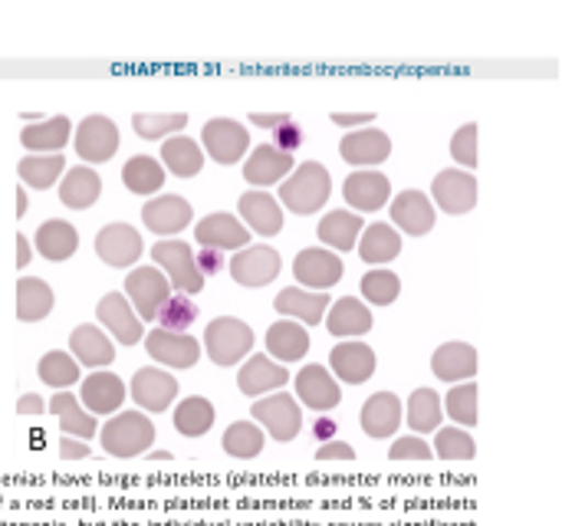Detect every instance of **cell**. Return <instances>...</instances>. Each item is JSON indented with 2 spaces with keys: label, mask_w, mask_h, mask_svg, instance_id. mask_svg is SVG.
I'll use <instances>...</instances> for the list:
<instances>
[{
  "label": "cell",
  "mask_w": 562,
  "mask_h": 526,
  "mask_svg": "<svg viewBox=\"0 0 562 526\" xmlns=\"http://www.w3.org/2000/svg\"><path fill=\"white\" fill-rule=\"evenodd\" d=\"M362 237V217L356 211H329L319 221V240L333 250H352Z\"/></svg>",
  "instance_id": "obj_36"
},
{
  "label": "cell",
  "mask_w": 562,
  "mask_h": 526,
  "mask_svg": "<svg viewBox=\"0 0 562 526\" xmlns=\"http://www.w3.org/2000/svg\"><path fill=\"white\" fill-rule=\"evenodd\" d=\"M441 461H474L477 458V445L464 428H438L435 448H431Z\"/></svg>",
  "instance_id": "obj_48"
},
{
  "label": "cell",
  "mask_w": 562,
  "mask_h": 526,
  "mask_svg": "<svg viewBox=\"0 0 562 526\" xmlns=\"http://www.w3.org/2000/svg\"><path fill=\"white\" fill-rule=\"evenodd\" d=\"M72 142H76V152H79L82 161L102 165V161H109L119 152V128L105 115H89V119L79 122Z\"/></svg>",
  "instance_id": "obj_8"
},
{
  "label": "cell",
  "mask_w": 562,
  "mask_h": 526,
  "mask_svg": "<svg viewBox=\"0 0 562 526\" xmlns=\"http://www.w3.org/2000/svg\"><path fill=\"white\" fill-rule=\"evenodd\" d=\"M227 267H231L234 283L257 290V287H267V283H273V280L280 277L283 260H280V254H277L273 247L260 244V247H244V250H237L234 260H231Z\"/></svg>",
  "instance_id": "obj_7"
},
{
  "label": "cell",
  "mask_w": 562,
  "mask_h": 526,
  "mask_svg": "<svg viewBox=\"0 0 562 526\" xmlns=\"http://www.w3.org/2000/svg\"><path fill=\"white\" fill-rule=\"evenodd\" d=\"M224 451L231 458H240V461H250L263 451V428L254 425V422H234L227 432H224Z\"/></svg>",
  "instance_id": "obj_46"
},
{
  "label": "cell",
  "mask_w": 562,
  "mask_h": 526,
  "mask_svg": "<svg viewBox=\"0 0 562 526\" xmlns=\"http://www.w3.org/2000/svg\"><path fill=\"white\" fill-rule=\"evenodd\" d=\"M194 237L201 247H211V250H244L250 247V231L244 227V221H237L234 214L227 211H217V214H207L204 221H198L194 227Z\"/></svg>",
  "instance_id": "obj_13"
},
{
  "label": "cell",
  "mask_w": 562,
  "mask_h": 526,
  "mask_svg": "<svg viewBox=\"0 0 562 526\" xmlns=\"http://www.w3.org/2000/svg\"><path fill=\"white\" fill-rule=\"evenodd\" d=\"M389 458L392 461H431L435 451L431 445H425V438L408 435V438H395V445L389 448Z\"/></svg>",
  "instance_id": "obj_53"
},
{
  "label": "cell",
  "mask_w": 562,
  "mask_h": 526,
  "mask_svg": "<svg viewBox=\"0 0 562 526\" xmlns=\"http://www.w3.org/2000/svg\"><path fill=\"white\" fill-rule=\"evenodd\" d=\"M240 217L247 221V227L260 237H273L283 231V211H280V201L270 198L267 191H247L240 194Z\"/></svg>",
  "instance_id": "obj_26"
},
{
  "label": "cell",
  "mask_w": 562,
  "mask_h": 526,
  "mask_svg": "<svg viewBox=\"0 0 562 526\" xmlns=\"http://www.w3.org/2000/svg\"><path fill=\"white\" fill-rule=\"evenodd\" d=\"M132 399L145 412H165L178 399V382H175V376H168L161 369H138L132 376Z\"/></svg>",
  "instance_id": "obj_20"
},
{
  "label": "cell",
  "mask_w": 562,
  "mask_h": 526,
  "mask_svg": "<svg viewBox=\"0 0 562 526\" xmlns=\"http://www.w3.org/2000/svg\"><path fill=\"white\" fill-rule=\"evenodd\" d=\"M326 326L339 339H356V336H366L372 329V313L362 300L342 296L339 303H333L326 310Z\"/></svg>",
  "instance_id": "obj_32"
},
{
  "label": "cell",
  "mask_w": 562,
  "mask_h": 526,
  "mask_svg": "<svg viewBox=\"0 0 562 526\" xmlns=\"http://www.w3.org/2000/svg\"><path fill=\"white\" fill-rule=\"evenodd\" d=\"M250 415L280 445L293 441L300 435V428H303V409H300V402L290 392H277V395H267V399L254 402Z\"/></svg>",
  "instance_id": "obj_5"
},
{
  "label": "cell",
  "mask_w": 562,
  "mask_h": 526,
  "mask_svg": "<svg viewBox=\"0 0 562 526\" xmlns=\"http://www.w3.org/2000/svg\"><path fill=\"white\" fill-rule=\"evenodd\" d=\"M40 379L49 385V389H59V392H66L69 385H76L79 382V362L69 356V352H46L43 359H40Z\"/></svg>",
  "instance_id": "obj_47"
},
{
  "label": "cell",
  "mask_w": 562,
  "mask_h": 526,
  "mask_svg": "<svg viewBox=\"0 0 562 526\" xmlns=\"http://www.w3.org/2000/svg\"><path fill=\"white\" fill-rule=\"evenodd\" d=\"M451 155H454V161L461 165V171L477 168V125H474V122H468V125H461V128L454 132V138H451Z\"/></svg>",
  "instance_id": "obj_52"
},
{
  "label": "cell",
  "mask_w": 562,
  "mask_h": 526,
  "mask_svg": "<svg viewBox=\"0 0 562 526\" xmlns=\"http://www.w3.org/2000/svg\"><path fill=\"white\" fill-rule=\"evenodd\" d=\"M30 244H26V234H16V267H26L30 264Z\"/></svg>",
  "instance_id": "obj_62"
},
{
  "label": "cell",
  "mask_w": 562,
  "mask_h": 526,
  "mask_svg": "<svg viewBox=\"0 0 562 526\" xmlns=\"http://www.w3.org/2000/svg\"><path fill=\"white\" fill-rule=\"evenodd\" d=\"M342 273H346V267L333 250L310 247V250H300L293 260V277L316 293H326L329 287H336L342 280Z\"/></svg>",
  "instance_id": "obj_9"
},
{
  "label": "cell",
  "mask_w": 562,
  "mask_h": 526,
  "mask_svg": "<svg viewBox=\"0 0 562 526\" xmlns=\"http://www.w3.org/2000/svg\"><path fill=\"white\" fill-rule=\"evenodd\" d=\"M72 138V122L66 115H53V119H43L36 125H26L20 132V142L26 152L33 155H59V148Z\"/></svg>",
  "instance_id": "obj_31"
},
{
  "label": "cell",
  "mask_w": 562,
  "mask_h": 526,
  "mask_svg": "<svg viewBox=\"0 0 562 526\" xmlns=\"http://www.w3.org/2000/svg\"><path fill=\"white\" fill-rule=\"evenodd\" d=\"M26 208H30V204H26V191L20 188V191H16V217H23V214H26Z\"/></svg>",
  "instance_id": "obj_63"
},
{
  "label": "cell",
  "mask_w": 562,
  "mask_h": 526,
  "mask_svg": "<svg viewBox=\"0 0 562 526\" xmlns=\"http://www.w3.org/2000/svg\"><path fill=\"white\" fill-rule=\"evenodd\" d=\"M296 395H300V402L306 405V409H313V412H333L336 405H339V385H336V379L329 376V369H323V366H306V369H300V376H296Z\"/></svg>",
  "instance_id": "obj_25"
},
{
  "label": "cell",
  "mask_w": 562,
  "mask_h": 526,
  "mask_svg": "<svg viewBox=\"0 0 562 526\" xmlns=\"http://www.w3.org/2000/svg\"><path fill=\"white\" fill-rule=\"evenodd\" d=\"M155 320H158V329H165V333H188L198 320V303L184 293H171L158 306Z\"/></svg>",
  "instance_id": "obj_45"
},
{
  "label": "cell",
  "mask_w": 562,
  "mask_h": 526,
  "mask_svg": "<svg viewBox=\"0 0 562 526\" xmlns=\"http://www.w3.org/2000/svg\"><path fill=\"white\" fill-rule=\"evenodd\" d=\"M329 191H333V178H329V168L319 165V161H303L290 178H283L280 184V201L306 217V214H316L326 201H329Z\"/></svg>",
  "instance_id": "obj_1"
},
{
  "label": "cell",
  "mask_w": 562,
  "mask_h": 526,
  "mask_svg": "<svg viewBox=\"0 0 562 526\" xmlns=\"http://www.w3.org/2000/svg\"><path fill=\"white\" fill-rule=\"evenodd\" d=\"M431 194H435V201H438L441 211H448V214H468L477 204V178L471 171H461V168L441 171L435 178V184H431Z\"/></svg>",
  "instance_id": "obj_16"
},
{
  "label": "cell",
  "mask_w": 562,
  "mask_h": 526,
  "mask_svg": "<svg viewBox=\"0 0 562 526\" xmlns=\"http://www.w3.org/2000/svg\"><path fill=\"white\" fill-rule=\"evenodd\" d=\"M441 399L435 389H415L412 399H408V425L418 438L431 435L441 428Z\"/></svg>",
  "instance_id": "obj_43"
},
{
  "label": "cell",
  "mask_w": 562,
  "mask_h": 526,
  "mask_svg": "<svg viewBox=\"0 0 562 526\" xmlns=\"http://www.w3.org/2000/svg\"><path fill=\"white\" fill-rule=\"evenodd\" d=\"M290 382V372L267 359V356H250L244 362V369L237 372V385L244 395H267V392H280Z\"/></svg>",
  "instance_id": "obj_28"
},
{
  "label": "cell",
  "mask_w": 562,
  "mask_h": 526,
  "mask_svg": "<svg viewBox=\"0 0 562 526\" xmlns=\"http://www.w3.org/2000/svg\"><path fill=\"white\" fill-rule=\"evenodd\" d=\"M79 247V234L69 221H46L40 224L36 231V250L49 260V264H59V260H69Z\"/></svg>",
  "instance_id": "obj_37"
},
{
  "label": "cell",
  "mask_w": 562,
  "mask_h": 526,
  "mask_svg": "<svg viewBox=\"0 0 562 526\" xmlns=\"http://www.w3.org/2000/svg\"><path fill=\"white\" fill-rule=\"evenodd\" d=\"M102 194V178L89 168V165H76L63 175L59 184V201L72 211H86L99 201Z\"/></svg>",
  "instance_id": "obj_33"
},
{
  "label": "cell",
  "mask_w": 562,
  "mask_h": 526,
  "mask_svg": "<svg viewBox=\"0 0 562 526\" xmlns=\"http://www.w3.org/2000/svg\"><path fill=\"white\" fill-rule=\"evenodd\" d=\"M46 409L59 418V428H63V435H66V438L89 441V438L99 432L95 418H92L86 409H79V399H76L72 392H59V395H53V402H49Z\"/></svg>",
  "instance_id": "obj_35"
},
{
  "label": "cell",
  "mask_w": 562,
  "mask_h": 526,
  "mask_svg": "<svg viewBox=\"0 0 562 526\" xmlns=\"http://www.w3.org/2000/svg\"><path fill=\"white\" fill-rule=\"evenodd\" d=\"M339 155H342V161L356 165L359 171H362V168L369 171L372 165H382V161L392 155V138H389L385 132L366 125V128H356V132L342 135Z\"/></svg>",
  "instance_id": "obj_15"
},
{
  "label": "cell",
  "mask_w": 562,
  "mask_h": 526,
  "mask_svg": "<svg viewBox=\"0 0 562 526\" xmlns=\"http://www.w3.org/2000/svg\"><path fill=\"white\" fill-rule=\"evenodd\" d=\"M204 349L214 366L231 369L254 349V329L237 316H217L204 329Z\"/></svg>",
  "instance_id": "obj_3"
},
{
  "label": "cell",
  "mask_w": 562,
  "mask_h": 526,
  "mask_svg": "<svg viewBox=\"0 0 562 526\" xmlns=\"http://www.w3.org/2000/svg\"><path fill=\"white\" fill-rule=\"evenodd\" d=\"M95 316L99 323L112 333L115 343L122 346H135L145 339V329H142V320L138 313L132 310V303L125 300V293H105L95 306Z\"/></svg>",
  "instance_id": "obj_11"
},
{
  "label": "cell",
  "mask_w": 562,
  "mask_h": 526,
  "mask_svg": "<svg viewBox=\"0 0 562 526\" xmlns=\"http://www.w3.org/2000/svg\"><path fill=\"white\" fill-rule=\"evenodd\" d=\"M250 122L254 125H260V128H280V125H286L290 122V112H254L250 115Z\"/></svg>",
  "instance_id": "obj_59"
},
{
  "label": "cell",
  "mask_w": 562,
  "mask_h": 526,
  "mask_svg": "<svg viewBox=\"0 0 562 526\" xmlns=\"http://www.w3.org/2000/svg\"><path fill=\"white\" fill-rule=\"evenodd\" d=\"M313 435H316V441H333V435H336V422H333V418H319V422H316V428H313Z\"/></svg>",
  "instance_id": "obj_61"
},
{
  "label": "cell",
  "mask_w": 562,
  "mask_h": 526,
  "mask_svg": "<svg viewBox=\"0 0 562 526\" xmlns=\"http://www.w3.org/2000/svg\"><path fill=\"white\" fill-rule=\"evenodd\" d=\"M372 119H375L372 112H333V122L342 125V128H352V132L356 128H366Z\"/></svg>",
  "instance_id": "obj_57"
},
{
  "label": "cell",
  "mask_w": 562,
  "mask_h": 526,
  "mask_svg": "<svg viewBox=\"0 0 562 526\" xmlns=\"http://www.w3.org/2000/svg\"><path fill=\"white\" fill-rule=\"evenodd\" d=\"M194 264H198L201 277H214L224 267V254L221 250H211V247H201V254H194Z\"/></svg>",
  "instance_id": "obj_56"
},
{
  "label": "cell",
  "mask_w": 562,
  "mask_h": 526,
  "mask_svg": "<svg viewBox=\"0 0 562 526\" xmlns=\"http://www.w3.org/2000/svg\"><path fill=\"white\" fill-rule=\"evenodd\" d=\"M59 455H63V461H82V458H89V448L79 438H63L59 441Z\"/></svg>",
  "instance_id": "obj_58"
},
{
  "label": "cell",
  "mask_w": 562,
  "mask_h": 526,
  "mask_svg": "<svg viewBox=\"0 0 562 526\" xmlns=\"http://www.w3.org/2000/svg\"><path fill=\"white\" fill-rule=\"evenodd\" d=\"M402 293V280L392 270H369L362 277V296L372 306H392Z\"/></svg>",
  "instance_id": "obj_51"
},
{
  "label": "cell",
  "mask_w": 562,
  "mask_h": 526,
  "mask_svg": "<svg viewBox=\"0 0 562 526\" xmlns=\"http://www.w3.org/2000/svg\"><path fill=\"white\" fill-rule=\"evenodd\" d=\"M342 194L349 201V208L356 211H382L392 198V184L382 171H352L342 184Z\"/></svg>",
  "instance_id": "obj_19"
},
{
  "label": "cell",
  "mask_w": 562,
  "mask_h": 526,
  "mask_svg": "<svg viewBox=\"0 0 562 526\" xmlns=\"http://www.w3.org/2000/svg\"><path fill=\"white\" fill-rule=\"evenodd\" d=\"M267 352L280 362H300L310 352V336L300 323L280 320L267 329Z\"/></svg>",
  "instance_id": "obj_34"
},
{
  "label": "cell",
  "mask_w": 562,
  "mask_h": 526,
  "mask_svg": "<svg viewBox=\"0 0 562 526\" xmlns=\"http://www.w3.org/2000/svg\"><path fill=\"white\" fill-rule=\"evenodd\" d=\"M135 132L145 138V142H158L171 132H181L188 125V115L184 112H168V115H158V112H138L132 119Z\"/></svg>",
  "instance_id": "obj_50"
},
{
  "label": "cell",
  "mask_w": 562,
  "mask_h": 526,
  "mask_svg": "<svg viewBox=\"0 0 562 526\" xmlns=\"http://www.w3.org/2000/svg\"><path fill=\"white\" fill-rule=\"evenodd\" d=\"M145 349L158 366H168V369H191L201 359V343L188 333L151 329L145 336Z\"/></svg>",
  "instance_id": "obj_12"
},
{
  "label": "cell",
  "mask_w": 562,
  "mask_h": 526,
  "mask_svg": "<svg viewBox=\"0 0 562 526\" xmlns=\"http://www.w3.org/2000/svg\"><path fill=\"white\" fill-rule=\"evenodd\" d=\"M53 303H56V296H53V290L40 277H23L16 283V320L40 323V320L49 316Z\"/></svg>",
  "instance_id": "obj_38"
},
{
  "label": "cell",
  "mask_w": 562,
  "mask_h": 526,
  "mask_svg": "<svg viewBox=\"0 0 562 526\" xmlns=\"http://www.w3.org/2000/svg\"><path fill=\"white\" fill-rule=\"evenodd\" d=\"M277 313L280 316H290L293 323L300 320L303 326H319L326 320V310L333 306L329 303V293H313V290H280L277 300H273Z\"/></svg>",
  "instance_id": "obj_23"
},
{
  "label": "cell",
  "mask_w": 562,
  "mask_h": 526,
  "mask_svg": "<svg viewBox=\"0 0 562 526\" xmlns=\"http://www.w3.org/2000/svg\"><path fill=\"white\" fill-rule=\"evenodd\" d=\"M99 441L112 458H138L145 455V448L155 445V425L142 412H119L112 422H105Z\"/></svg>",
  "instance_id": "obj_2"
},
{
  "label": "cell",
  "mask_w": 562,
  "mask_h": 526,
  "mask_svg": "<svg viewBox=\"0 0 562 526\" xmlns=\"http://www.w3.org/2000/svg\"><path fill=\"white\" fill-rule=\"evenodd\" d=\"M273 148H280V152H286V155H293L300 145H303V128L290 119L286 125H280L277 132H273V142H270Z\"/></svg>",
  "instance_id": "obj_54"
},
{
  "label": "cell",
  "mask_w": 562,
  "mask_h": 526,
  "mask_svg": "<svg viewBox=\"0 0 562 526\" xmlns=\"http://www.w3.org/2000/svg\"><path fill=\"white\" fill-rule=\"evenodd\" d=\"M329 369L346 385H362L375 376V352L366 343H339L329 352Z\"/></svg>",
  "instance_id": "obj_24"
},
{
  "label": "cell",
  "mask_w": 562,
  "mask_h": 526,
  "mask_svg": "<svg viewBox=\"0 0 562 526\" xmlns=\"http://www.w3.org/2000/svg\"><path fill=\"white\" fill-rule=\"evenodd\" d=\"M79 399L86 405V412L95 418V415H112L122 409L125 402V382L112 372H92L82 379V389H79Z\"/></svg>",
  "instance_id": "obj_21"
},
{
  "label": "cell",
  "mask_w": 562,
  "mask_h": 526,
  "mask_svg": "<svg viewBox=\"0 0 562 526\" xmlns=\"http://www.w3.org/2000/svg\"><path fill=\"white\" fill-rule=\"evenodd\" d=\"M66 171V158L63 155H26L20 158L16 165V175L23 184L36 188V191H46L59 181V175Z\"/></svg>",
  "instance_id": "obj_42"
},
{
  "label": "cell",
  "mask_w": 562,
  "mask_h": 526,
  "mask_svg": "<svg viewBox=\"0 0 562 526\" xmlns=\"http://www.w3.org/2000/svg\"><path fill=\"white\" fill-rule=\"evenodd\" d=\"M145 244L132 224H109L95 234V254L109 267H132L138 264Z\"/></svg>",
  "instance_id": "obj_14"
},
{
  "label": "cell",
  "mask_w": 562,
  "mask_h": 526,
  "mask_svg": "<svg viewBox=\"0 0 562 526\" xmlns=\"http://www.w3.org/2000/svg\"><path fill=\"white\" fill-rule=\"evenodd\" d=\"M293 161H296L293 155H286V152H280V148H273L267 142V145H257L254 155L244 161V178L250 184H257V191H263L267 184H280L290 175Z\"/></svg>",
  "instance_id": "obj_22"
},
{
  "label": "cell",
  "mask_w": 562,
  "mask_h": 526,
  "mask_svg": "<svg viewBox=\"0 0 562 526\" xmlns=\"http://www.w3.org/2000/svg\"><path fill=\"white\" fill-rule=\"evenodd\" d=\"M431 369L441 382H468L477 376V352L468 343H445L435 356H431Z\"/></svg>",
  "instance_id": "obj_29"
},
{
  "label": "cell",
  "mask_w": 562,
  "mask_h": 526,
  "mask_svg": "<svg viewBox=\"0 0 562 526\" xmlns=\"http://www.w3.org/2000/svg\"><path fill=\"white\" fill-rule=\"evenodd\" d=\"M69 349L76 362L86 369H102V366H112L115 359V343L99 326H76L69 336Z\"/></svg>",
  "instance_id": "obj_30"
},
{
  "label": "cell",
  "mask_w": 562,
  "mask_h": 526,
  "mask_svg": "<svg viewBox=\"0 0 562 526\" xmlns=\"http://www.w3.org/2000/svg\"><path fill=\"white\" fill-rule=\"evenodd\" d=\"M359 254L366 264H389L402 254V234L392 224H372L359 237Z\"/></svg>",
  "instance_id": "obj_40"
},
{
  "label": "cell",
  "mask_w": 562,
  "mask_h": 526,
  "mask_svg": "<svg viewBox=\"0 0 562 526\" xmlns=\"http://www.w3.org/2000/svg\"><path fill=\"white\" fill-rule=\"evenodd\" d=\"M441 409H448V418L458 422L461 428H474L477 425V385L474 382L454 385Z\"/></svg>",
  "instance_id": "obj_49"
},
{
  "label": "cell",
  "mask_w": 562,
  "mask_h": 526,
  "mask_svg": "<svg viewBox=\"0 0 562 526\" xmlns=\"http://www.w3.org/2000/svg\"><path fill=\"white\" fill-rule=\"evenodd\" d=\"M16 412H20V415H43V412H46V405H43V399H40V395L26 392V395H20Z\"/></svg>",
  "instance_id": "obj_60"
},
{
  "label": "cell",
  "mask_w": 562,
  "mask_h": 526,
  "mask_svg": "<svg viewBox=\"0 0 562 526\" xmlns=\"http://www.w3.org/2000/svg\"><path fill=\"white\" fill-rule=\"evenodd\" d=\"M151 260H155L158 270L168 277V283H171L175 293L191 296V293L204 290V277H201V270H198V264H194V250H191L184 240H175V237L158 240V244L151 247Z\"/></svg>",
  "instance_id": "obj_4"
},
{
  "label": "cell",
  "mask_w": 562,
  "mask_h": 526,
  "mask_svg": "<svg viewBox=\"0 0 562 526\" xmlns=\"http://www.w3.org/2000/svg\"><path fill=\"white\" fill-rule=\"evenodd\" d=\"M161 161L168 171H175L178 178H194L204 168V155L201 145L188 135H175L161 145Z\"/></svg>",
  "instance_id": "obj_39"
},
{
  "label": "cell",
  "mask_w": 562,
  "mask_h": 526,
  "mask_svg": "<svg viewBox=\"0 0 562 526\" xmlns=\"http://www.w3.org/2000/svg\"><path fill=\"white\" fill-rule=\"evenodd\" d=\"M356 448L349 441H326L323 448H316V461H352Z\"/></svg>",
  "instance_id": "obj_55"
},
{
  "label": "cell",
  "mask_w": 562,
  "mask_h": 526,
  "mask_svg": "<svg viewBox=\"0 0 562 526\" xmlns=\"http://www.w3.org/2000/svg\"><path fill=\"white\" fill-rule=\"evenodd\" d=\"M194 211L191 204L181 198V194H158L151 198L145 208H142V221L151 234L158 237H171V234H181L188 224H191Z\"/></svg>",
  "instance_id": "obj_17"
},
{
  "label": "cell",
  "mask_w": 562,
  "mask_h": 526,
  "mask_svg": "<svg viewBox=\"0 0 562 526\" xmlns=\"http://www.w3.org/2000/svg\"><path fill=\"white\" fill-rule=\"evenodd\" d=\"M175 428L178 435L184 438H201L214 428V405L201 395H191L184 399L178 409H175Z\"/></svg>",
  "instance_id": "obj_44"
},
{
  "label": "cell",
  "mask_w": 562,
  "mask_h": 526,
  "mask_svg": "<svg viewBox=\"0 0 562 526\" xmlns=\"http://www.w3.org/2000/svg\"><path fill=\"white\" fill-rule=\"evenodd\" d=\"M402 425V402L392 392H375L362 405V432L375 441H385L398 432Z\"/></svg>",
  "instance_id": "obj_27"
},
{
  "label": "cell",
  "mask_w": 562,
  "mask_h": 526,
  "mask_svg": "<svg viewBox=\"0 0 562 526\" xmlns=\"http://www.w3.org/2000/svg\"><path fill=\"white\" fill-rule=\"evenodd\" d=\"M122 181L132 194H155L165 184V165L151 155H135L125 161Z\"/></svg>",
  "instance_id": "obj_41"
},
{
  "label": "cell",
  "mask_w": 562,
  "mask_h": 526,
  "mask_svg": "<svg viewBox=\"0 0 562 526\" xmlns=\"http://www.w3.org/2000/svg\"><path fill=\"white\" fill-rule=\"evenodd\" d=\"M171 283L158 267H135L125 277V300H132V310L138 320H155L158 306L171 296Z\"/></svg>",
  "instance_id": "obj_6"
},
{
  "label": "cell",
  "mask_w": 562,
  "mask_h": 526,
  "mask_svg": "<svg viewBox=\"0 0 562 526\" xmlns=\"http://www.w3.org/2000/svg\"><path fill=\"white\" fill-rule=\"evenodd\" d=\"M392 221H395V227L398 231H405L408 237H425L431 227H435V204H431V198L428 194H422V191H415V188H408V191H402L395 201H392Z\"/></svg>",
  "instance_id": "obj_18"
},
{
  "label": "cell",
  "mask_w": 562,
  "mask_h": 526,
  "mask_svg": "<svg viewBox=\"0 0 562 526\" xmlns=\"http://www.w3.org/2000/svg\"><path fill=\"white\" fill-rule=\"evenodd\" d=\"M207 155L217 165H237V158H244L247 145H250V132L234 122V119H211L201 132Z\"/></svg>",
  "instance_id": "obj_10"
}]
</instances>
